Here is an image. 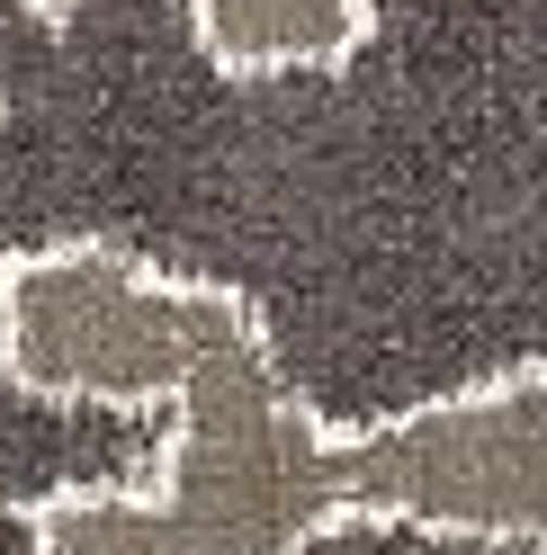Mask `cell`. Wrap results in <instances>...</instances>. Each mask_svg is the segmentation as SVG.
<instances>
[{
  "label": "cell",
  "instance_id": "cell-3",
  "mask_svg": "<svg viewBox=\"0 0 547 555\" xmlns=\"http://www.w3.org/2000/svg\"><path fill=\"white\" fill-rule=\"evenodd\" d=\"M170 10L189 18L198 54L233 81L341 73L378 27V0H170Z\"/></svg>",
  "mask_w": 547,
  "mask_h": 555
},
{
  "label": "cell",
  "instance_id": "cell-1",
  "mask_svg": "<svg viewBox=\"0 0 547 555\" xmlns=\"http://www.w3.org/2000/svg\"><path fill=\"white\" fill-rule=\"evenodd\" d=\"M0 376L27 403H162L170 439L135 483L18 502L37 555H315L341 511V422L288 376L269 314L216 269L99 233L0 251Z\"/></svg>",
  "mask_w": 547,
  "mask_h": 555
},
{
  "label": "cell",
  "instance_id": "cell-2",
  "mask_svg": "<svg viewBox=\"0 0 547 555\" xmlns=\"http://www.w3.org/2000/svg\"><path fill=\"white\" fill-rule=\"evenodd\" d=\"M332 466L351 529L547 555V359H511L431 403L351 422Z\"/></svg>",
  "mask_w": 547,
  "mask_h": 555
}]
</instances>
